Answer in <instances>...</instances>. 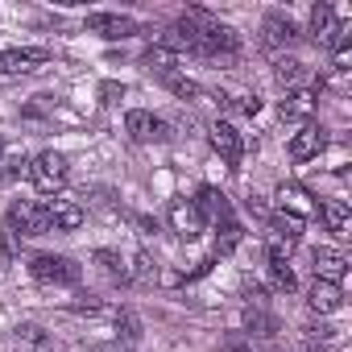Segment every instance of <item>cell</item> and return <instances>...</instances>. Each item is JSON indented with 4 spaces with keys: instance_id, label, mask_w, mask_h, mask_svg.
I'll return each instance as SVG.
<instances>
[{
    "instance_id": "cell-1",
    "label": "cell",
    "mask_w": 352,
    "mask_h": 352,
    "mask_svg": "<svg viewBox=\"0 0 352 352\" xmlns=\"http://www.w3.org/2000/svg\"><path fill=\"white\" fill-rule=\"evenodd\" d=\"M5 232L17 236H46L50 232V208L42 199H17L5 216Z\"/></svg>"
},
{
    "instance_id": "cell-2",
    "label": "cell",
    "mask_w": 352,
    "mask_h": 352,
    "mask_svg": "<svg viewBox=\"0 0 352 352\" xmlns=\"http://www.w3.org/2000/svg\"><path fill=\"white\" fill-rule=\"evenodd\" d=\"M30 274L38 278V282H54V286H75L79 282V265L71 261V257H63V253H38L34 261H30Z\"/></svg>"
},
{
    "instance_id": "cell-3",
    "label": "cell",
    "mask_w": 352,
    "mask_h": 352,
    "mask_svg": "<svg viewBox=\"0 0 352 352\" xmlns=\"http://www.w3.org/2000/svg\"><path fill=\"white\" fill-rule=\"evenodd\" d=\"M30 179H34V187H38L42 195L63 191V187H67V157H63V153H38V157L30 162Z\"/></svg>"
},
{
    "instance_id": "cell-4",
    "label": "cell",
    "mask_w": 352,
    "mask_h": 352,
    "mask_svg": "<svg viewBox=\"0 0 352 352\" xmlns=\"http://www.w3.org/2000/svg\"><path fill=\"white\" fill-rule=\"evenodd\" d=\"M87 34H96L104 42H124V38L141 34V25L133 17H124V13H91L87 17Z\"/></svg>"
},
{
    "instance_id": "cell-5",
    "label": "cell",
    "mask_w": 352,
    "mask_h": 352,
    "mask_svg": "<svg viewBox=\"0 0 352 352\" xmlns=\"http://www.w3.org/2000/svg\"><path fill=\"white\" fill-rule=\"evenodd\" d=\"M50 54L38 46H13V50H0V75H30L38 67H46Z\"/></svg>"
},
{
    "instance_id": "cell-6",
    "label": "cell",
    "mask_w": 352,
    "mask_h": 352,
    "mask_svg": "<svg viewBox=\"0 0 352 352\" xmlns=\"http://www.w3.org/2000/svg\"><path fill=\"white\" fill-rule=\"evenodd\" d=\"M236 46H241V38H236L228 25L212 21V25L199 34V42H195V54H204V58H220V54H236Z\"/></svg>"
},
{
    "instance_id": "cell-7",
    "label": "cell",
    "mask_w": 352,
    "mask_h": 352,
    "mask_svg": "<svg viewBox=\"0 0 352 352\" xmlns=\"http://www.w3.org/2000/svg\"><path fill=\"white\" fill-rule=\"evenodd\" d=\"M124 129H129L133 141H166V137H170V124L157 120V116L145 112V108H133V112L124 116Z\"/></svg>"
},
{
    "instance_id": "cell-8",
    "label": "cell",
    "mask_w": 352,
    "mask_h": 352,
    "mask_svg": "<svg viewBox=\"0 0 352 352\" xmlns=\"http://www.w3.org/2000/svg\"><path fill=\"white\" fill-rule=\"evenodd\" d=\"M212 149H216L228 166H241V157H245V137H241L228 120H216V124H212Z\"/></svg>"
},
{
    "instance_id": "cell-9",
    "label": "cell",
    "mask_w": 352,
    "mask_h": 352,
    "mask_svg": "<svg viewBox=\"0 0 352 352\" xmlns=\"http://www.w3.org/2000/svg\"><path fill=\"white\" fill-rule=\"evenodd\" d=\"M166 216H170V228L179 232V236H187V241H191V236H199V232L208 228V224H204V216H199V208H195L191 199H174Z\"/></svg>"
},
{
    "instance_id": "cell-10",
    "label": "cell",
    "mask_w": 352,
    "mask_h": 352,
    "mask_svg": "<svg viewBox=\"0 0 352 352\" xmlns=\"http://www.w3.org/2000/svg\"><path fill=\"white\" fill-rule=\"evenodd\" d=\"M323 145H327V133H323L319 124H307V129L294 133V141H290V157H294V162H311V157H319Z\"/></svg>"
},
{
    "instance_id": "cell-11",
    "label": "cell",
    "mask_w": 352,
    "mask_h": 352,
    "mask_svg": "<svg viewBox=\"0 0 352 352\" xmlns=\"http://www.w3.org/2000/svg\"><path fill=\"white\" fill-rule=\"evenodd\" d=\"M195 208H199V216H204V224L212 220V224H220V220H228L232 216V204L216 191V187H199V195L191 199Z\"/></svg>"
},
{
    "instance_id": "cell-12",
    "label": "cell",
    "mask_w": 352,
    "mask_h": 352,
    "mask_svg": "<svg viewBox=\"0 0 352 352\" xmlns=\"http://www.w3.org/2000/svg\"><path fill=\"white\" fill-rule=\"evenodd\" d=\"M46 208H50V228H58V232H75L87 220V212L75 199H50Z\"/></svg>"
},
{
    "instance_id": "cell-13",
    "label": "cell",
    "mask_w": 352,
    "mask_h": 352,
    "mask_svg": "<svg viewBox=\"0 0 352 352\" xmlns=\"http://www.w3.org/2000/svg\"><path fill=\"white\" fill-rule=\"evenodd\" d=\"M311 261H315V278L319 282H344V274H348V261H344V253H336V249H315L311 253Z\"/></svg>"
},
{
    "instance_id": "cell-14",
    "label": "cell",
    "mask_w": 352,
    "mask_h": 352,
    "mask_svg": "<svg viewBox=\"0 0 352 352\" xmlns=\"http://www.w3.org/2000/svg\"><path fill=\"white\" fill-rule=\"evenodd\" d=\"M307 307L319 311V315H331V311L344 307V290H340L336 282H319V278H315V286L307 290Z\"/></svg>"
},
{
    "instance_id": "cell-15",
    "label": "cell",
    "mask_w": 352,
    "mask_h": 352,
    "mask_svg": "<svg viewBox=\"0 0 352 352\" xmlns=\"http://www.w3.org/2000/svg\"><path fill=\"white\" fill-rule=\"evenodd\" d=\"M261 34H265V42L270 46H294L302 34H298V25L290 21V17H282V13H270L265 21H261Z\"/></svg>"
},
{
    "instance_id": "cell-16",
    "label": "cell",
    "mask_w": 352,
    "mask_h": 352,
    "mask_svg": "<svg viewBox=\"0 0 352 352\" xmlns=\"http://www.w3.org/2000/svg\"><path fill=\"white\" fill-rule=\"evenodd\" d=\"M13 340H17L21 352H54V340H50L38 323H21V327L13 331Z\"/></svg>"
},
{
    "instance_id": "cell-17",
    "label": "cell",
    "mask_w": 352,
    "mask_h": 352,
    "mask_svg": "<svg viewBox=\"0 0 352 352\" xmlns=\"http://www.w3.org/2000/svg\"><path fill=\"white\" fill-rule=\"evenodd\" d=\"M319 216H323V224H327L336 236H348V204H344V199H323V204H319Z\"/></svg>"
},
{
    "instance_id": "cell-18",
    "label": "cell",
    "mask_w": 352,
    "mask_h": 352,
    "mask_svg": "<svg viewBox=\"0 0 352 352\" xmlns=\"http://www.w3.org/2000/svg\"><path fill=\"white\" fill-rule=\"evenodd\" d=\"M241 236H245V228H241V220H236V216L220 220V224H216V253H220V257H224V253H232V249L241 245Z\"/></svg>"
},
{
    "instance_id": "cell-19",
    "label": "cell",
    "mask_w": 352,
    "mask_h": 352,
    "mask_svg": "<svg viewBox=\"0 0 352 352\" xmlns=\"http://www.w3.org/2000/svg\"><path fill=\"white\" fill-rule=\"evenodd\" d=\"M315 112V91H290L286 100H282V116L286 120H302V116H311Z\"/></svg>"
},
{
    "instance_id": "cell-20",
    "label": "cell",
    "mask_w": 352,
    "mask_h": 352,
    "mask_svg": "<svg viewBox=\"0 0 352 352\" xmlns=\"http://www.w3.org/2000/svg\"><path fill=\"white\" fill-rule=\"evenodd\" d=\"M311 34H315L319 42H327V38L336 34V9H331V5H315V9H311Z\"/></svg>"
},
{
    "instance_id": "cell-21",
    "label": "cell",
    "mask_w": 352,
    "mask_h": 352,
    "mask_svg": "<svg viewBox=\"0 0 352 352\" xmlns=\"http://www.w3.org/2000/svg\"><path fill=\"white\" fill-rule=\"evenodd\" d=\"M91 261L112 278V282H129V270H124V261H120V253H112V249H96L91 253Z\"/></svg>"
},
{
    "instance_id": "cell-22",
    "label": "cell",
    "mask_w": 352,
    "mask_h": 352,
    "mask_svg": "<svg viewBox=\"0 0 352 352\" xmlns=\"http://www.w3.org/2000/svg\"><path fill=\"white\" fill-rule=\"evenodd\" d=\"M141 63H145L149 71H162V75H170L174 67H179V54H174V50H166V46H149Z\"/></svg>"
},
{
    "instance_id": "cell-23",
    "label": "cell",
    "mask_w": 352,
    "mask_h": 352,
    "mask_svg": "<svg viewBox=\"0 0 352 352\" xmlns=\"http://www.w3.org/2000/svg\"><path fill=\"white\" fill-rule=\"evenodd\" d=\"M270 286L282 290V294H290V290L298 286V278H294V270H290L286 261H270Z\"/></svg>"
},
{
    "instance_id": "cell-24",
    "label": "cell",
    "mask_w": 352,
    "mask_h": 352,
    "mask_svg": "<svg viewBox=\"0 0 352 352\" xmlns=\"http://www.w3.org/2000/svg\"><path fill=\"white\" fill-rule=\"evenodd\" d=\"M166 87L179 96V100H199V96H204V87H199L195 79H183V75H166Z\"/></svg>"
},
{
    "instance_id": "cell-25",
    "label": "cell",
    "mask_w": 352,
    "mask_h": 352,
    "mask_svg": "<svg viewBox=\"0 0 352 352\" xmlns=\"http://www.w3.org/2000/svg\"><path fill=\"white\" fill-rule=\"evenodd\" d=\"M274 79H278L282 87H294V83L302 79V63H298V58H282V63L274 67Z\"/></svg>"
},
{
    "instance_id": "cell-26",
    "label": "cell",
    "mask_w": 352,
    "mask_h": 352,
    "mask_svg": "<svg viewBox=\"0 0 352 352\" xmlns=\"http://www.w3.org/2000/svg\"><path fill=\"white\" fill-rule=\"evenodd\" d=\"M116 331H120L129 344H133V340H141V323H137L129 311H120V315H116Z\"/></svg>"
},
{
    "instance_id": "cell-27",
    "label": "cell",
    "mask_w": 352,
    "mask_h": 352,
    "mask_svg": "<svg viewBox=\"0 0 352 352\" xmlns=\"http://www.w3.org/2000/svg\"><path fill=\"white\" fill-rule=\"evenodd\" d=\"M124 100V83H100V104H120Z\"/></svg>"
},
{
    "instance_id": "cell-28",
    "label": "cell",
    "mask_w": 352,
    "mask_h": 352,
    "mask_svg": "<svg viewBox=\"0 0 352 352\" xmlns=\"http://www.w3.org/2000/svg\"><path fill=\"white\" fill-rule=\"evenodd\" d=\"M21 170H30V157H25V153H13V157L5 162V179L13 183V179H17V174H21Z\"/></svg>"
},
{
    "instance_id": "cell-29",
    "label": "cell",
    "mask_w": 352,
    "mask_h": 352,
    "mask_svg": "<svg viewBox=\"0 0 352 352\" xmlns=\"http://www.w3.org/2000/svg\"><path fill=\"white\" fill-rule=\"evenodd\" d=\"M129 278H141V282H149V278H153V261H149L145 253H137V270H133Z\"/></svg>"
},
{
    "instance_id": "cell-30",
    "label": "cell",
    "mask_w": 352,
    "mask_h": 352,
    "mask_svg": "<svg viewBox=\"0 0 352 352\" xmlns=\"http://www.w3.org/2000/svg\"><path fill=\"white\" fill-rule=\"evenodd\" d=\"M241 112L257 116V112H261V100H257V96H245V100H241Z\"/></svg>"
},
{
    "instance_id": "cell-31",
    "label": "cell",
    "mask_w": 352,
    "mask_h": 352,
    "mask_svg": "<svg viewBox=\"0 0 352 352\" xmlns=\"http://www.w3.org/2000/svg\"><path fill=\"white\" fill-rule=\"evenodd\" d=\"M91 352H124V348H120V344H96Z\"/></svg>"
},
{
    "instance_id": "cell-32",
    "label": "cell",
    "mask_w": 352,
    "mask_h": 352,
    "mask_svg": "<svg viewBox=\"0 0 352 352\" xmlns=\"http://www.w3.org/2000/svg\"><path fill=\"white\" fill-rule=\"evenodd\" d=\"M0 153H5V137H0Z\"/></svg>"
},
{
    "instance_id": "cell-33",
    "label": "cell",
    "mask_w": 352,
    "mask_h": 352,
    "mask_svg": "<svg viewBox=\"0 0 352 352\" xmlns=\"http://www.w3.org/2000/svg\"><path fill=\"white\" fill-rule=\"evenodd\" d=\"M232 352H249V348H232Z\"/></svg>"
},
{
    "instance_id": "cell-34",
    "label": "cell",
    "mask_w": 352,
    "mask_h": 352,
    "mask_svg": "<svg viewBox=\"0 0 352 352\" xmlns=\"http://www.w3.org/2000/svg\"><path fill=\"white\" fill-rule=\"evenodd\" d=\"M311 352H319V348H311Z\"/></svg>"
}]
</instances>
